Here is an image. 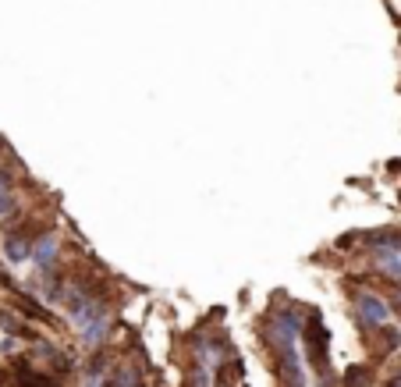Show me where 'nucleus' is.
Instances as JSON below:
<instances>
[{
    "instance_id": "1",
    "label": "nucleus",
    "mask_w": 401,
    "mask_h": 387,
    "mask_svg": "<svg viewBox=\"0 0 401 387\" xmlns=\"http://www.w3.org/2000/svg\"><path fill=\"white\" fill-rule=\"evenodd\" d=\"M352 320H355V327L362 330V334H366V341H369L380 327H387V323L394 320L387 295L373 292L369 285H362V288H352Z\"/></svg>"
},
{
    "instance_id": "2",
    "label": "nucleus",
    "mask_w": 401,
    "mask_h": 387,
    "mask_svg": "<svg viewBox=\"0 0 401 387\" xmlns=\"http://www.w3.org/2000/svg\"><path fill=\"white\" fill-rule=\"evenodd\" d=\"M330 345H334V338H330V330L323 323V313L313 309L306 316V330H302V348H306L302 355L313 366V376H330L334 373V366H330Z\"/></svg>"
},
{
    "instance_id": "3",
    "label": "nucleus",
    "mask_w": 401,
    "mask_h": 387,
    "mask_svg": "<svg viewBox=\"0 0 401 387\" xmlns=\"http://www.w3.org/2000/svg\"><path fill=\"white\" fill-rule=\"evenodd\" d=\"M280 387H309V373H306V355L299 352V345H284L280 352L270 355Z\"/></svg>"
},
{
    "instance_id": "4",
    "label": "nucleus",
    "mask_w": 401,
    "mask_h": 387,
    "mask_svg": "<svg viewBox=\"0 0 401 387\" xmlns=\"http://www.w3.org/2000/svg\"><path fill=\"white\" fill-rule=\"evenodd\" d=\"M61 256H64V238H61V228H46L36 242H32V270L36 273H46V270H57L61 266Z\"/></svg>"
},
{
    "instance_id": "5",
    "label": "nucleus",
    "mask_w": 401,
    "mask_h": 387,
    "mask_svg": "<svg viewBox=\"0 0 401 387\" xmlns=\"http://www.w3.org/2000/svg\"><path fill=\"white\" fill-rule=\"evenodd\" d=\"M64 313H68V323H72L75 330H82V327H89V323H96V320H103V316L114 313V292L82 299L79 306H72V309H64Z\"/></svg>"
},
{
    "instance_id": "6",
    "label": "nucleus",
    "mask_w": 401,
    "mask_h": 387,
    "mask_svg": "<svg viewBox=\"0 0 401 387\" xmlns=\"http://www.w3.org/2000/svg\"><path fill=\"white\" fill-rule=\"evenodd\" d=\"M11 302H15V309L25 316V320H32V323H43V327H57L61 320H57V313H53V306H46L39 295H32L29 288H15L11 292Z\"/></svg>"
},
{
    "instance_id": "7",
    "label": "nucleus",
    "mask_w": 401,
    "mask_h": 387,
    "mask_svg": "<svg viewBox=\"0 0 401 387\" xmlns=\"http://www.w3.org/2000/svg\"><path fill=\"white\" fill-rule=\"evenodd\" d=\"M390 249H401V224H383V228L362 231V245H359V256L390 252Z\"/></svg>"
},
{
    "instance_id": "8",
    "label": "nucleus",
    "mask_w": 401,
    "mask_h": 387,
    "mask_svg": "<svg viewBox=\"0 0 401 387\" xmlns=\"http://www.w3.org/2000/svg\"><path fill=\"white\" fill-rule=\"evenodd\" d=\"M110 338H114V313L79 330V345H82L86 352H96V348H103V345H110Z\"/></svg>"
},
{
    "instance_id": "9",
    "label": "nucleus",
    "mask_w": 401,
    "mask_h": 387,
    "mask_svg": "<svg viewBox=\"0 0 401 387\" xmlns=\"http://www.w3.org/2000/svg\"><path fill=\"white\" fill-rule=\"evenodd\" d=\"M0 252H4V263L22 266V263L32 259V238H25L22 231H11V235H4V242H0Z\"/></svg>"
},
{
    "instance_id": "10",
    "label": "nucleus",
    "mask_w": 401,
    "mask_h": 387,
    "mask_svg": "<svg viewBox=\"0 0 401 387\" xmlns=\"http://www.w3.org/2000/svg\"><path fill=\"white\" fill-rule=\"evenodd\" d=\"M369 345H373V352H376V359H390L394 352H401V327L390 320L387 327H380L376 334L369 338Z\"/></svg>"
},
{
    "instance_id": "11",
    "label": "nucleus",
    "mask_w": 401,
    "mask_h": 387,
    "mask_svg": "<svg viewBox=\"0 0 401 387\" xmlns=\"http://www.w3.org/2000/svg\"><path fill=\"white\" fill-rule=\"evenodd\" d=\"M337 380H341V387H369V383H373V366L355 362V366H348L345 373H337Z\"/></svg>"
},
{
    "instance_id": "12",
    "label": "nucleus",
    "mask_w": 401,
    "mask_h": 387,
    "mask_svg": "<svg viewBox=\"0 0 401 387\" xmlns=\"http://www.w3.org/2000/svg\"><path fill=\"white\" fill-rule=\"evenodd\" d=\"M25 210H22V196H18V189H11V192H0V224L4 220H11V217H22Z\"/></svg>"
},
{
    "instance_id": "13",
    "label": "nucleus",
    "mask_w": 401,
    "mask_h": 387,
    "mask_svg": "<svg viewBox=\"0 0 401 387\" xmlns=\"http://www.w3.org/2000/svg\"><path fill=\"white\" fill-rule=\"evenodd\" d=\"M15 182H18V168H4L0 163V192H11Z\"/></svg>"
},
{
    "instance_id": "14",
    "label": "nucleus",
    "mask_w": 401,
    "mask_h": 387,
    "mask_svg": "<svg viewBox=\"0 0 401 387\" xmlns=\"http://www.w3.org/2000/svg\"><path fill=\"white\" fill-rule=\"evenodd\" d=\"M387 302H390V313L401 320V288H390V295H387Z\"/></svg>"
},
{
    "instance_id": "15",
    "label": "nucleus",
    "mask_w": 401,
    "mask_h": 387,
    "mask_svg": "<svg viewBox=\"0 0 401 387\" xmlns=\"http://www.w3.org/2000/svg\"><path fill=\"white\" fill-rule=\"evenodd\" d=\"M135 387H153V383H146V380H139V383H135Z\"/></svg>"
}]
</instances>
